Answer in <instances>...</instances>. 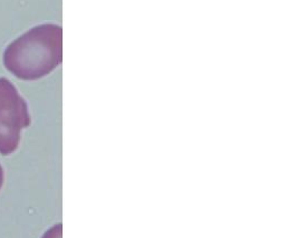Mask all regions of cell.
Segmentation results:
<instances>
[{"instance_id": "1", "label": "cell", "mask_w": 281, "mask_h": 238, "mask_svg": "<svg viewBox=\"0 0 281 238\" xmlns=\"http://www.w3.org/2000/svg\"><path fill=\"white\" fill-rule=\"evenodd\" d=\"M63 59V30L52 24L36 26L9 43L3 66L15 77L33 81L49 75Z\"/></svg>"}, {"instance_id": "2", "label": "cell", "mask_w": 281, "mask_h": 238, "mask_svg": "<svg viewBox=\"0 0 281 238\" xmlns=\"http://www.w3.org/2000/svg\"><path fill=\"white\" fill-rule=\"evenodd\" d=\"M29 125L27 102L10 80L0 77V153H14L20 141L21 130Z\"/></svg>"}, {"instance_id": "3", "label": "cell", "mask_w": 281, "mask_h": 238, "mask_svg": "<svg viewBox=\"0 0 281 238\" xmlns=\"http://www.w3.org/2000/svg\"><path fill=\"white\" fill-rule=\"evenodd\" d=\"M2 180H3V172H2V168L0 166V187L2 185Z\"/></svg>"}]
</instances>
